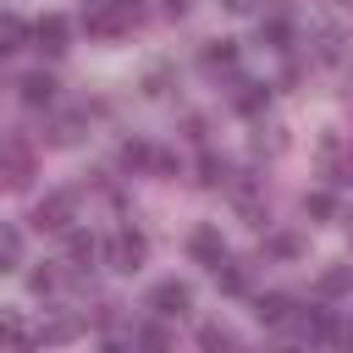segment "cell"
Instances as JSON below:
<instances>
[{
	"label": "cell",
	"instance_id": "6da1fadb",
	"mask_svg": "<svg viewBox=\"0 0 353 353\" xmlns=\"http://www.w3.org/2000/svg\"><path fill=\"white\" fill-rule=\"evenodd\" d=\"M83 28H88V39H121L127 28H138V6L132 0H88Z\"/></svg>",
	"mask_w": 353,
	"mask_h": 353
},
{
	"label": "cell",
	"instance_id": "7a4b0ae2",
	"mask_svg": "<svg viewBox=\"0 0 353 353\" xmlns=\"http://www.w3.org/2000/svg\"><path fill=\"white\" fill-rule=\"evenodd\" d=\"M105 259H110V270H138L143 259H149V243H143V232L138 226H121V232H110V243H105Z\"/></svg>",
	"mask_w": 353,
	"mask_h": 353
},
{
	"label": "cell",
	"instance_id": "3957f363",
	"mask_svg": "<svg viewBox=\"0 0 353 353\" xmlns=\"http://www.w3.org/2000/svg\"><path fill=\"white\" fill-rule=\"evenodd\" d=\"M28 176H33V149L0 132V188H28Z\"/></svg>",
	"mask_w": 353,
	"mask_h": 353
},
{
	"label": "cell",
	"instance_id": "277c9868",
	"mask_svg": "<svg viewBox=\"0 0 353 353\" xmlns=\"http://www.w3.org/2000/svg\"><path fill=\"white\" fill-rule=\"evenodd\" d=\"M320 171H325L331 188H347V182H353V143L336 138V132H325V138H320Z\"/></svg>",
	"mask_w": 353,
	"mask_h": 353
},
{
	"label": "cell",
	"instance_id": "5b68a950",
	"mask_svg": "<svg viewBox=\"0 0 353 353\" xmlns=\"http://www.w3.org/2000/svg\"><path fill=\"white\" fill-rule=\"evenodd\" d=\"M72 215H77L72 193H44V199L33 204V226H39V232H72Z\"/></svg>",
	"mask_w": 353,
	"mask_h": 353
},
{
	"label": "cell",
	"instance_id": "8992f818",
	"mask_svg": "<svg viewBox=\"0 0 353 353\" xmlns=\"http://www.w3.org/2000/svg\"><path fill=\"white\" fill-rule=\"evenodd\" d=\"M188 303H193V287H188V281H176V276L149 287V309H154L160 320H176V314H188Z\"/></svg>",
	"mask_w": 353,
	"mask_h": 353
},
{
	"label": "cell",
	"instance_id": "52a82bcc",
	"mask_svg": "<svg viewBox=\"0 0 353 353\" xmlns=\"http://www.w3.org/2000/svg\"><path fill=\"white\" fill-rule=\"evenodd\" d=\"M66 39H72V28H66V17H55V11H44V17L33 22V44H39L44 55H61V50H66Z\"/></svg>",
	"mask_w": 353,
	"mask_h": 353
},
{
	"label": "cell",
	"instance_id": "ba28073f",
	"mask_svg": "<svg viewBox=\"0 0 353 353\" xmlns=\"http://www.w3.org/2000/svg\"><path fill=\"white\" fill-rule=\"evenodd\" d=\"M188 248H193V259H199V265H210V270L226 259V237H221L215 226H199V232L188 237Z\"/></svg>",
	"mask_w": 353,
	"mask_h": 353
},
{
	"label": "cell",
	"instance_id": "9c48e42d",
	"mask_svg": "<svg viewBox=\"0 0 353 353\" xmlns=\"http://www.w3.org/2000/svg\"><path fill=\"white\" fill-rule=\"evenodd\" d=\"M254 320L259 325H287L292 320V298L287 292H259L254 298Z\"/></svg>",
	"mask_w": 353,
	"mask_h": 353
},
{
	"label": "cell",
	"instance_id": "30bf717a",
	"mask_svg": "<svg viewBox=\"0 0 353 353\" xmlns=\"http://www.w3.org/2000/svg\"><path fill=\"white\" fill-rule=\"evenodd\" d=\"M298 325H303V336H314V342H336V331H342V320H336L331 309H303Z\"/></svg>",
	"mask_w": 353,
	"mask_h": 353
},
{
	"label": "cell",
	"instance_id": "8fae6325",
	"mask_svg": "<svg viewBox=\"0 0 353 353\" xmlns=\"http://www.w3.org/2000/svg\"><path fill=\"white\" fill-rule=\"evenodd\" d=\"M199 347H204V353H237V336H232V325L204 320V325H199Z\"/></svg>",
	"mask_w": 353,
	"mask_h": 353
},
{
	"label": "cell",
	"instance_id": "7c38bea8",
	"mask_svg": "<svg viewBox=\"0 0 353 353\" xmlns=\"http://www.w3.org/2000/svg\"><path fill=\"white\" fill-rule=\"evenodd\" d=\"M33 39V28L22 22V17H11V11H0V55H11V50H22Z\"/></svg>",
	"mask_w": 353,
	"mask_h": 353
},
{
	"label": "cell",
	"instance_id": "4fadbf2b",
	"mask_svg": "<svg viewBox=\"0 0 353 353\" xmlns=\"http://www.w3.org/2000/svg\"><path fill=\"white\" fill-rule=\"evenodd\" d=\"M232 61H237V44H232V39H210V44L199 50V66H204V72H221V66H232Z\"/></svg>",
	"mask_w": 353,
	"mask_h": 353
},
{
	"label": "cell",
	"instance_id": "5bb4252c",
	"mask_svg": "<svg viewBox=\"0 0 353 353\" xmlns=\"http://www.w3.org/2000/svg\"><path fill=\"white\" fill-rule=\"evenodd\" d=\"M17 88H22V105H50L55 99V77H44V72H28Z\"/></svg>",
	"mask_w": 353,
	"mask_h": 353
},
{
	"label": "cell",
	"instance_id": "9a60e30c",
	"mask_svg": "<svg viewBox=\"0 0 353 353\" xmlns=\"http://www.w3.org/2000/svg\"><path fill=\"white\" fill-rule=\"evenodd\" d=\"M99 254V243H94V232H66V259H72V270H88V259Z\"/></svg>",
	"mask_w": 353,
	"mask_h": 353
},
{
	"label": "cell",
	"instance_id": "2e32d148",
	"mask_svg": "<svg viewBox=\"0 0 353 353\" xmlns=\"http://www.w3.org/2000/svg\"><path fill=\"white\" fill-rule=\"evenodd\" d=\"M265 99H270V88H265V83H237V94H232V105H237L243 116H259V110H265Z\"/></svg>",
	"mask_w": 353,
	"mask_h": 353
},
{
	"label": "cell",
	"instance_id": "e0dca14e",
	"mask_svg": "<svg viewBox=\"0 0 353 353\" xmlns=\"http://www.w3.org/2000/svg\"><path fill=\"white\" fill-rule=\"evenodd\" d=\"M17 265H22V232L0 226V270H17Z\"/></svg>",
	"mask_w": 353,
	"mask_h": 353
},
{
	"label": "cell",
	"instance_id": "ac0fdd59",
	"mask_svg": "<svg viewBox=\"0 0 353 353\" xmlns=\"http://www.w3.org/2000/svg\"><path fill=\"white\" fill-rule=\"evenodd\" d=\"M0 342H6V347H22V353L33 347V336H28V325H22L17 314H0Z\"/></svg>",
	"mask_w": 353,
	"mask_h": 353
},
{
	"label": "cell",
	"instance_id": "d6986e66",
	"mask_svg": "<svg viewBox=\"0 0 353 353\" xmlns=\"http://www.w3.org/2000/svg\"><path fill=\"white\" fill-rule=\"evenodd\" d=\"M259 39H265V44H276V50H287L292 22H287V17H265V22H259Z\"/></svg>",
	"mask_w": 353,
	"mask_h": 353
},
{
	"label": "cell",
	"instance_id": "ffe728a7",
	"mask_svg": "<svg viewBox=\"0 0 353 353\" xmlns=\"http://www.w3.org/2000/svg\"><path fill=\"white\" fill-rule=\"evenodd\" d=\"M77 331H83V320H77V314H55V320L44 325V342H72Z\"/></svg>",
	"mask_w": 353,
	"mask_h": 353
},
{
	"label": "cell",
	"instance_id": "44dd1931",
	"mask_svg": "<svg viewBox=\"0 0 353 353\" xmlns=\"http://www.w3.org/2000/svg\"><path fill=\"white\" fill-rule=\"evenodd\" d=\"M353 287V265H331V270H320V292L331 298V292H347Z\"/></svg>",
	"mask_w": 353,
	"mask_h": 353
},
{
	"label": "cell",
	"instance_id": "7402d4cb",
	"mask_svg": "<svg viewBox=\"0 0 353 353\" xmlns=\"http://www.w3.org/2000/svg\"><path fill=\"white\" fill-rule=\"evenodd\" d=\"M138 347H143V353H171V331L154 320V325H143V331H138Z\"/></svg>",
	"mask_w": 353,
	"mask_h": 353
},
{
	"label": "cell",
	"instance_id": "603a6c76",
	"mask_svg": "<svg viewBox=\"0 0 353 353\" xmlns=\"http://www.w3.org/2000/svg\"><path fill=\"white\" fill-rule=\"evenodd\" d=\"M215 281H221V292H243V287H248L243 265H232V259H221V265H215Z\"/></svg>",
	"mask_w": 353,
	"mask_h": 353
},
{
	"label": "cell",
	"instance_id": "cb8c5ba5",
	"mask_svg": "<svg viewBox=\"0 0 353 353\" xmlns=\"http://www.w3.org/2000/svg\"><path fill=\"white\" fill-rule=\"evenodd\" d=\"M303 215L331 221V215H336V199H331V193H303Z\"/></svg>",
	"mask_w": 353,
	"mask_h": 353
},
{
	"label": "cell",
	"instance_id": "d4e9b609",
	"mask_svg": "<svg viewBox=\"0 0 353 353\" xmlns=\"http://www.w3.org/2000/svg\"><path fill=\"white\" fill-rule=\"evenodd\" d=\"M149 160H154V149H149V143H138V138H132V143H121V165H127V171H138V165H149Z\"/></svg>",
	"mask_w": 353,
	"mask_h": 353
},
{
	"label": "cell",
	"instance_id": "484cf974",
	"mask_svg": "<svg viewBox=\"0 0 353 353\" xmlns=\"http://www.w3.org/2000/svg\"><path fill=\"white\" fill-rule=\"evenodd\" d=\"M199 182H210V188L226 182V160H221V154H204V160H199Z\"/></svg>",
	"mask_w": 353,
	"mask_h": 353
},
{
	"label": "cell",
	"instance_id": "4316f807",
	"mask_svg": "<svg viewBox=\"0 0 353 353\" xmlns=\"http://www.w3.org/2000/svg\"><path fill=\"white\" fill-rule=\"evenodd\" d=\"M77 127H83V121H77V116H66V121H61V127H55V143H77V138H83V132H77Z\"/></svg>",
	"mask_w": 353,
	"mask_h": 353
},
{
	"label": "cell",
	"instance_id": "83f0119b",
	"mask_svg": "<svg viewBox=\"0 0 353 353\" xmlns=\"http://www.w3.org/2000/svg\"><path fill=\"white\" fill-rule=\"evenodd\" d=\"M28 287H33L39 298H44V292H55V270H33V276H28Z\"/></svg>",
	"mask_w": 353,
	"mask_h": 353
},
{
	"label": "cell",
	"instance_id": "f1b7e54d",
	"mask_svg": "<svg viewBox=\"0 0 353 353\" xmlns=\"http://www.w3.org/2000/svg\"><path fill=\"white\" fill-rule=\"evenodd\" d=\"M336 347H342V353H353V314L342 320V331H336Z\"/></svg>",
	"mask_w": 353,
	"mask_h": 353
},
{
	"label": "cell",
	"instance_id": "f546056e",
	"mask_svg": "<svg viewBox=\"0 0 353 353\" xmlns=\"http://www.w3.org/2000/svg\"><path fill=\"white\" fill-rule=\"evenodd\" d=\"M160 6H165V11H171V17H182V11H188V6H193V0H160Z\"/></svg>",
	"mask_w": 353,
	"mask_h": 353
},
{
	"label": "cell",
	"instance_id": "4dcf8cb0",
	"mask_svg": "<svg viewBox=\"0 0 353 353\" xmlns=\"http://www.w3.org/2000/svg\"><path fill=\"white\" fill-rule=\"evenodd\" d=\"M226 11H254V0H221Z\"/></svg>",
	"mask_w": 353,
	"mask_h": 353
},
{
	"label": "cell",
	"instance_id": "1f68e13d",
	"mask_svg": "<svg viewBox=\"0 0 353 353\" xmlns=\"http://www.w3.org/2000/svg\"><path fill=\"white\" fill-rule=\"evenodd\" d=\"M99 353H132V347H127V342H105Z\"/></svg>",
	"mask_w": 353,
	"mask_h": 353
},
{
	"label": "cell",
	"instance_id": "d6a6232c",
	"mask_svg": "<svg viewBox=\"0 0 353 353\" xmlns=\"http://www.w3.org/2000/svg\"><path fill=\"white\" fill-rule=\"evenodd\" d=\"M281 353H303V347H281Z\"/></svg>",
	"mask_w": 353,
	"mask_h": 353
},
{
	"label": "cell",
	"instance_id": "836d02e7",
	"mask_svg": "<svg viewBox=\"0 0 353 353\" xmlns=\"http://www.w3.org/2000/svg\"><path fill=\"white\" fill-rule=\"evenodd\" d=\"M347 232H353V215H347Z\"/></svg>",
	"mask_w": 353,
	"mask_h": 353
}]
</instances>
